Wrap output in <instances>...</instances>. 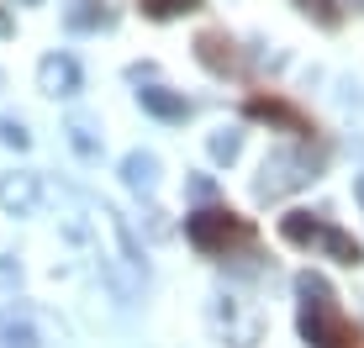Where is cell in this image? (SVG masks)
Listing matches in <instances>:
<instances>
[{
  "label": "cell",
  "instance_id": "obj_4",
  "mask_svg": "<svg viewBox=\"0 0 364 348\" xmlns=\"http://www.w3.org/2000/svg\"><path fill=\"white\" fill-rule=\"evenodd\" d=\"M185 238H191L200 254H228L232 243H248L254 232H248L243 217H232L228 206H200L185 217Z\"/></svg>",
  "mask_w": 364,
  "mask_h": 348
},
{
  "label": "cell",
  "instance_id": "obj_19",
  "mask_svg": "<svg viewBox=\"0 0 364 348\" xmlns=\"http://www.w3.org/2000/svg\"><path fill=\"white\" fill-rule=\"evenodd\" d=\"M354 195H359V201H364V180H354Z\"/></svg>",
  "mask_w": 364,
  "mask_h": 348
},
{
  "label": "cell",
  "instance_id": "obj_2",
  "mask_svg": "<svg viewBox=\"0 0 364 348\" xmlns=\"http://www.w3.org/2000/svg\"><path fill=\"white\" fill-rule=\"evenodd\" d=\"M280 238L285 243H301V248H322V254L338 259V264H359V259H364L359 238H348L343 227L311 217V211H291V217H280Z\"/></svg>",
  "mask_w": 364,
  "mask_h": 348
},
{
  "label": "cell",
  "instance_id": "obj_3",
  "mask_svg": "<svg viewBox=\"0 0 364 348\" xmlns=\"http://www.w3.org/2000/svg\"><path fill=\"white\" fill-rule=\"evenodd\" d=\"M317 169H322V158L311 153V148H274V153L264 158V174H259L254 195H259V201H280V195L311 185Z\"/></svg>",
  "mask_w": 364,
  "mask_h": 348
},
{
  "label": "cell",
  "instance_id": "obj_12",
  "mask_svg": "<svg viewBox=\"0 0 364 348\" xmlns=\"http://www.w3.org/2000/svg\"><path fill=\"white\" fill-rule=\"evenodd\" d=\"M211 158H217V164H232V158L237 153H243V132H237V127H222V132H211Z\"/></svg>",
  "mask_w": 364,
  "mask_h": 348
},
{
  "label": "cell",
  "instance_id": "obj_7",
  "mask_svg": "<svg viewBox=\"0 0 364 348\" xmlns=\"http://www.w3.org/2000/svg\"><path fill=\"white\" fill-rule=\"evenodd\" d=\"M37 195H43V180H37V174H6V180H0V206H6L11 217L37 211Z\"/></svg>",
  "mask_w": 364,
  "mask_h": 348
},
{
  "label": "cell",
  "instance_id": "obj_6",
  "mask_svg": "<svg viewBox=\"0 0 364 348\" xmlns=\"http://www.w3.org/2000/svg\"><path fill=\"white\" fill-rule=\"evenodd\" d=\"M80 85H85V74L69 53H48L43 64H37V90L43 95H74Z\"/></svg>",
  "mask_w": 364,
  "mask_h": 348
},
{
  "label": "cell",
  "instance_id": "obj_16",
  "mask_svg": "<svg viewBox=\"0 0 364 348\" xmlns=\"http://www.w3.org/2000/svg\"><path fill=\"white\" fill-rule=\"evenodd\" d=\"M301 6H306V11H317V16H322V21H338V11L328 6V0H301Z\"/></svg>",
  "mask_w": 364,
  "mask_h": 348
},
{
  "label": "cell",
  "instance_id": "obj_10",
  "mask_svg": "<svg viewBox=\"0 0 364 348\" xmlns=\"http://www.w3.org/2000/svg\"><path fill=\"white\" fill-rule=\"evenodd\" d=\"M137 101H143V111H154L159 121H185L191 116V101L174 90H137Z\"/></svg>",
  "mask_w": 364,
  "mask_h": 348
},
{
  "label": "cell",
  "instance_id": "obj_8",
  "mask_svg": "<svg viewBox=\"0 0 364 348\" xmlns=\"http://www.w3.org/2000/svg\"><path fill=\"white\" fill-rule=\"evenodd\" d=\"M111 11H106V0H69L64 6V27L69 32H100V27H111Z\"/></svg>",
  "mask_w": 364,
  "mask_h": 348
},
{
  "label": "cell",
  "instance_id": "obj_14",
  "mask_svg": "<svg viewBox=\"0 0 364 348\" xmlns=\"http://www.w3.org/2000/svg\"><path fill=\"white\" fill-rule=\"evenodd\" d=\"M143 11L159 16V21H169V16H185V11H200V0H143Z\"/></svg>",
  "mask_w": 364,
  "mask_h": 348
},
{
  "label": "cell",
  "instance_id": "obj_9",
  "mask_svg": "<svg viewBox=\"0 0 364 348\" xmlns=\"http://www.w3.org/2000/svg\"><path fill=\"white\" fill-rule=\"evenodd\" d=\"M196 58H200V64H206L211 74H228V69L237 64L232 43H228L222 32H200V37H196Z\"/></svg>",
  "mask_w": 364,
  "mask_h": 348
},
{
  "label": "cell",
  "instance_id": "obj_18",
  "mask_svg": "<svg viewBox=\"0 0 364 348\" xmlns=\"http://www.w3.org/2000/svg\"><path fill=\"white\" fill-rule=\"evenodd\" d=\"M0 37H11V16H6V11H0Z\"/></svg>",
  "mask_w": 364,
  "mask_h": 348
},
{
  "label": "cell",
  "instance_id": "obj_11",
  "mask_svg": "<svg viewBox=\"0 0 364 348\" xmlns=\"http://www.w3.org/2000/svg\"><path fill=\"white\" fill-rule=\"evenodd\" d=\"M122 180H127V190H154L159 185V158L154 153H127L122 158Z\"/></svg>",
  "mask_w": 364,
  "mask_h": 348
},
{
  "label": "cell",
  "instance_id": "obj_17",
  "mask_svg": "<svg viewBox=\"0 0 364 348\" xmlns=\"http://www.w3.org/2000/svg\"><path fill=\"white\" fill-rule=\"evenodd\" d=\"M16 280H21V269H16V264H0V285H6V290H11Z\"/></svg>",
  "mask_w": 364,
  "mask_h": 348
},
{
  "label": "cell",
  "instance_id": "obj_5",
  "mask_svg": "<svg viewBox=\"0 0 364 348\" xmlns=\"http://www.w3.org/2000/svg\"><path fill=\"white\" fill-rule=\"evenodd\" d=\"M248 116H259V121H274L280 132H291V138H301V143L311 138V121L301 116L296 106H285L280 95H248Z\"/></svg>",
  "mask_w": 364,
  "mask_h": 348
},
{
  "label": "cell",
  "instance_id": "obj_15",
  "mask_svg": "<svg viewBox=\"0 0 364 348\" xmlns=\"http://www.w3.org/2000/svg\"><path fill=\"white\" fill-rule=\"evenodd\" d=\"M0 138H6L11 148H32V132L21 127V121H0Z\"/></svg>",
  "mask_w": 364,
  "mask_h": 348
},
{
  "label": "cell",
  "instance_id": "obj_13",
  "mask_svg": "<svg viewBox=\"0 0 364 348\" xmlns=\"http://www.w3.org/2000/svg\"><path fill=\"white\" fill-rule=\"evenodd\" d=\"M69 143L80 148L85 158H100V138L90 132V121H85V116H74V121H69Z\"/></svg>",
  "mask_w": 364,
  "mask_h": 348
},
{
  "label": "cell",
  "instance_id": "obj_1",
  "mask_svg": "<svg viewBox=\"0 0 364 348\" xmlns=\"http://www.w3.org/2000/svg\"><path fill=\"white\" fill-rule=\"evenodd\" d=\"M296 295H301V338L311 348H359V327L338 312V295L322 275H296Z\"/></svg>",
  "mask_w": 364,
  "mask_h": 348
},
{
  "label": "cell",
  "instance_id": "obj_20",
  "mask_svg": "<svg viewBox=\"0 0 364 348\" xmlns=\"http://www.w3.org/2000/svg\"><path fill=\"white\" fill-rule=\"evenodd\" d=\"M27 6H43V0H27Z\"/></svg>",
  "mask_w": 364,
  "mask_h": 348
}]
</instances>
